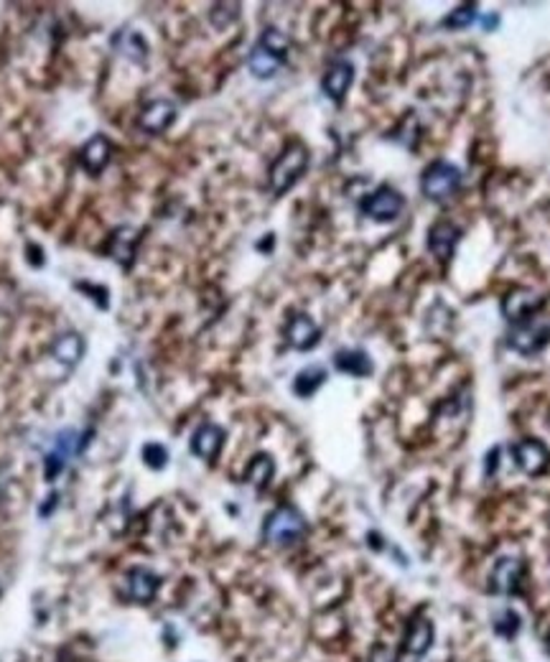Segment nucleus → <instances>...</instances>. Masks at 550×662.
I'll list each match as a JSON object with an SVG mask.
<instances>
[{
    "mask_svg": "<svg viewBox=\"0 0 550 662\" xmlns=\"http://www.w3.org/2000/svg\"><path fill=\"white\" fill-rule=\"evenodd\" d=\"M290 39L280 29H265L258 44L253 47L247 57V66L258 79H271L278 75V69L288 59Z\"/></svg>",
    "mask_w": 550,
    "mask_h": 662,
    "instance_id": "f257e3e1",
    "label": "nucleus"
},
{
    "mask_svg": "<svg viewBox=\"0 0 550 662\" xmlns=\"http://www.w3.org/2000/svg\"><path fill=\"white\" fill-rule=\"evenodd\" d=\"M273 474H275L273 459H271L268 454H258V456L250 462L247 472H244V481L253 484L255 490H265V487L271 484Z\"/></svg>",
    "mask_w": 550,
    "mask_h": 662,
    "instance_id": "aec40b11",
    "label": "nucleus"
},
{
    "mask_svg": "<svg viewBox=\"0 0 550 662\" xmlns=\"http://www.w3.org/2000/svg\"><path fill=\"white\" fill-rule=\"evenodd\" d=\"M306 535V520L304 515L290 505H283V508L273 509L268 517H265V525H262V538L268 540L271 545H278V548H286V545H293Z\"/></svg>",
    "mask_w": 550,
    "mask_h": 662,
    "instance_id": "f03ea898",
    "label": "nucleus"
},
{
    "mask_svg": "<svg viewBox=\"0 0 550 662\" xmlns=\"http://www.w3.org/2000/svg\"><path fill=\"white\" fill-rule=\"evenodd\" d=\"M143 462L151 469H164L168 463V451L161 444H146L143 446Z\"/></svg>",
    "mask_w": 550,
    "mask_h": 662,
    "instance_id": "393cba45",
    "label": "nucleus"
},
{
    "mask_svg": "<svg viewBox=\"0 0 550 662\" xmlns=\"http://www.w3.org/2000/svg\"><path fill=\"white\" fill-rule=\"evenodd\" d=\"M550 344V323L543 319H530V322L512 323L507 334V347L522 357L540 355Z\"/></svg>",
    "mask_w": 550,
    "mask_h": 662,
    "instance_id": "39448f33",
    "label": "nucleus"
},
{
    "mask_svg": "<svg viewBox=\"0 0 550 662\" xmlns=\"http://www.w3.org/2000/svg\"><path fill=\"white\" fill-rule=\"evenodd\" d=\"M546 306V296L543 293L533 291V288H512L502 296V304H500V311L507 322L512 323H522L535 319V313L540 308Z\"/></svg>",
    "mask_w": 550,
    "mask_h": 662,
    "instance_id": "423d86ee",
    "label": "nucleus"
},
{
    "mask_svg": "<svg viewBox=\"0 0 550 662\" xmlns=\"http://www.w3.org/2000/svg\"><path fill=\"white\" fill-rule=\"evenodd\" d=\"M474 21H476V5L466 3V5H458L457 11H451L448 16L443 18V26L451 29V31H458V29H469Z\"/></svg>",
    "mask_w": 550,
    "mask_h": 662,
    "instance_id": "b1692460",
    "label": "nucleus"
},
{
    "mask_svg": "<svg viewBox=\"0 0 550 662\" xmlns=\"http://www.w3.org/2000/svg\"><path fill=\"white\" fill-rule=\"evenodd\" d=\"M51 355L61 365L75 367L76 362L82 359V355H84V340H82V334H76V331L61 334L59 340L51 344Z\"/></svg>",
    "mask_w": 550,
    "mask_h": 662,
    "instance_id": "a211bd4d",
    "label": "nucleus"
},
{
    "mask_svg": "<svg viewBox=\"0 0 550 662\" xmlns=\"http://www.w3.org/2000/svg\"><path fill=\"white\" fill-rule=\"evenodd\" d=\"M324 383H326V370L319 367V365H311V367H306V370H301L296 375L293 390H296L298 398H311Z\"/></svg>",
    "mask_w": 550,
    "mask_h": 662,
    "instance_id": "4be33fe9",
    "label": "nucleus"
},
{
    "mask_svg": "<svg viewBox=\"0 0 550 662\" xmlns=\"http://www.w3.org/2000/svg\"><path fill=\"white\" fill-rule=\"evenodd\" d=\"M136 245L138 230H133V227H118V230L110 234V240H107V255L118 262V265H122L125 270H130L133 260H136Z\"/></svg>",
    "mask_w": 550,
    "mask_h": 662,
    "instance_id": "4468645a",
    "label": "nucleus"
},
{
    "mask_svg": "<svg viewBox=\"0 0 550 662\" xmlns=\"http://www.w3.org/2000/svg\"><path fill=\"white\" fill-rule=\"evenodd\" d=\"M482 23H484V29H487V31H492V29H497V23H500V16H487L484 21H482Z\"/></svg>",
    "mask_w": 550,
    "mask_h": 662,
    "instance_id": "c756f323",
    "label": "nucleus"
},
{
    "mask_svg": "<svg viewBox=\"0 0 550 662\" xmlns=\"http://www.w3.org/2000/svg\"><path fill=\"white\" fill-rule=\"evenodd\" d=\"M158 591V576L148 569H133L125 578V594L128 599L138 601V604H148Z\"/></svg>",
    "mask_w": 550,
    "mask_h": 662,
    "instance_id": "f3484780",
    "label": "nucleus"
},
{
    "mask_svg": "<svg viewBox=\"0 0 550 662\" xmlns=\"http://www.w3.org/2000/svg\"><path fill=\"white\" fill-rule=\"evenodd\" d=\"M351 82H354V66L350 62H334L321 79V90L332 102H342L350 93Z\"/></svg>",
    "mask_w": 550,
    "mask_h": 662,
    "instance_id": "ddd939ff",
    "label": "nucleus"
},
{
    "mask_svg": "<svg viewBox=\"0 0 550 662\" xmlns=\"http://www.w3.org/2000/svg\"><path fill=\"white\" fill-rule=\"evenodd\" d=\"M225 446V431L214 423H204L199 426L194 436H191V451L204 462H214L217 454Z\"/></svg>",
    "mask_w": 550,
    "mask_h": 662,
    "instance_id": "dca6fc26",
    "label": "nucleus"
},
{
    "mask_svg": "<svg viewBox=\"0 0 550 662\" xmlns=\"http://www.w3.org/2000/svg\"><path fill=\"white\" fill-rule=\"evenodd\" d=\"M306 166H308V151H306L301 143H290L283 154L275 158V163L271 166V189H273L275 197H283L288 189L296 186V181L304 176Z\"/></svg>",
    "mask_w": 550,
    "mask_h": 662,
    "instance_id": "7ed1b4c3",
    "label": "nucleus"
},
{
    "mask_svg": "<svg viewBox=\"0 0 550 662\" xmlns=\"http://www.w3.org/2000/svg\"><path fill=\"white\" fill-rule=\"evenodd\" d=\"M286 340L293 349L298 352H308L314 349L321 340V329L316 326V322L306 313H296L290 316L288 326H286Z\"/></svg>",
    "mask_w": 550,
    "mask_h": 662,
    "instance_id": "f8f14e48",
    "label": "nucleus"
},
{
    "mask_svg": "<svg viewBox=\"0 0 550 662\" xmlns=\"http://www.w3.org/2000/svg\"><path fill=\"white\" fill-rule=\"evenodd\" d=\"M405 207V199L403 194L393 189V186H380L375 189L372 194H367L365 201H362V215L372 222H393L400 216Z\"/></svg>",
    "mask_w": 550,
    "mask_h": 662,
    "instance_id": "0eeeda50",
    "label": "nucleus"
},
{
    "mask_svg": "<svg viewBox=\"0 0 550 662\" xmlns=\"http://www.w3.org/2000/svg\"><path fill=\"white\" fill-rule=\"evenodd\" d=\"M458 189H461V171L454 163H448V161H433V163H428L423 176H421V191H423V197L436 201V204L457 197Z\"/></svg>",
    "mask_w": 550,
    "mask_h": 662,
    "instance_id": "20e7f679",
    "label": "nucleus"
},
{
    "mask_svg": "<svg viewBox=\"0 0 550 662\" xmlns=\"http://www.w3.org/2000/svg\"><path fill=\"white\" fill-rule=\"evenodd\" d=\"M112 44L115 49L125 54L128 59H133V62H146V57H148V44L143 41V36L138 31H120L115 39H112Z\"/></svg>",
    "mask_w": 550,
    "mask_h": 662,
    "instance_id": "412c9836",
    "label": "nucleus"
},
{
    "mask_svg": "<svg viewBox=\"0 0 550 662\" xmlns=\"http://www.w3.org/2000/svg\"><path fill=\"white\" fill-rule=\"evenodd\" d=\"M110 158H112V143L105 136H94L79 151V163L92 176L102 173L107 169V163H110Z\"/></svg>",
    "mask_w": 550,
    "mask_h": 662,
    "instance_id": "2eb2a0df",
    "label": "nucleus"
},
{
    "mask_svg": "<svg viewBox=\"0 0 550 662\" xmlns=\"http://www.w3.org/2000/svg\"><path fill=\"white\" fill-rule=\"evenodd\" d=\"M494 630L502 637H515L519 630V616L515 612H504L497 622H494Z\"/></svg>",
    "mask_w": 550,
    "mask_h": 662,
    "instance_id": "bb28decb",
    "label": "nucleus"
},
{
    "mask_svg": "<svg viewBox=\"0 0 550 662\" xmlns=\"http://www.w3.org/2000/svg\"><path fill=\"white\" fill-rule=\"evenodd\" d=\"M176 120V105L171 100H153L148 102L140 118H138V128L146 130L148 136H161Z\"/></svg>",
    "mask_w": 550,
    "mask_h": 662,
    "instance_id": "1a4fd4ad",
    "label": "nucleus"
},
{
    "mask_svg": "<svg viewBox=\"0 0 550 662\" xmlns=\"http://www.w3.org/2000/svg\"><path fill=\"white\" fill-rule=\"evenodd\" d=\"M512 456H515V463H518L528 477H540V474L548 472L550 451L537 438H525V441L515 444L512 446Z\"/></svg>",
    "mask_w": 550,
    "mask_h": 662,
    "instance_id": "6e6552de",
    "label": "nucleus"
},
{
    "mask_svg": "<svg viewBox=\"0 0 550 662\" xmlns=\"http://www.w3.org/2000/svg\"><path fill=\"white\" fill-rule=\"evenodd\" d=\"M75 288L76 291L87 293V298L94 301L100 308L110 306V301H107V288H102V286H92L87 280H79V283H75Z\"/></svg>",
    "mask_w": 550,
    "mask_h": 662,
    "instance_id": "a878e982",
    "label": "nucleus"
},
{
    "mask_svg": "<svg viewBox=\"0 0 550 662\" xmlns=\"http://www.w3.org/2000/svg\"><path fill=\"white\" fill-rule=\"evenodd\" d=\"M522 573H525V563L519 558H500L492 569V576H489V586L494 594H502V596H510L515 594L522 584Z\"/></svg>",
    "mask_w": 550,
    "mask_h": 662,
    "instance_id": "9d476101",
    "label": "nucleus"
},
{
    "mask_svg": "<svg viewBox=\"0 0 550 662\" xmlns=\"http://www.w3.org/2000/svg\"><path fill=\"white\" fill-rule=\"evenodd\" d=\"M334 367L351 377H367L372 372V359L362 349H339L334 355Z\"/></svg>",
    "mask_w": 550,
    "mask_h": 662,
    "instance_id": "6ab92c4d",
    "label": "nucleus"
},
{
    "mask_svg": "<svg viewBox=\"0 0 550 662\" xmlns=\"http://www.w3.org/2000/svg\"><path fill=\"white\" fill-rule=\"evenodd\" d=\"M500 448H492L487 454V477H492L494 472H497V466H500Z\"/></svg>",
    "mask_w": 550,
    "mask_h": 662,
    "instance_id": "cd10ccee",
    "label": "nucleus"
},
{
    "mask_svg": "<svg viewBox=\"0 0 550 662\" xmlns=\"http://www.w3.org/2000/svg\"><path fill=\"white\" fill-rule=\"evenodd\" d=\"M548 649H550V634H548Z\"/></svg>",
    "mask_w": 550,
    "mask_h": 662,
    "instance_id": "7c9ffc66",
    "label": "nucleus"
},
{
    "mask_svg": "<svg viewBox=\"0 0 550 662\" xmlns=\"http://www.w3.org/2000/svg\"><path fill=\"white\" fill-rule=\"evenodd\" d=\"M430 642H433V627H430V622L418 619L411 630H408V634H405V649L411 655H423L428 647H430Z\"/></svg>",
    "mask_w": 550,
    "mask_h": 662,
    "instance_id": "5701e85b",
    "label": "nucleus"
},
{
    "mask_svg": "<svg viewBox=\"0 0 550 662\" xmlns=\"http://www.w3.org/2000/svg\"><path fill=\"white\" fill-rule=\"evenodd\" d=\"M458 240H461V230H458L454 222H448V219H439V222L428 230V250H430L441 262H446L451 255H454Z\"/></svg>",
    "mask_w": 550,
    "mask_h": 662,
    "instance_id": "9b49d317",
    "label": "nucleus"
},
{
    "mask_svg": "<svg viewBox=\"0 0 550 662\" xmlns=\"http://www.w3.org/2000/svg\"><path fill=\"white\" fill-rule=\"evenodd\" d=\"M29 262L31 265H44V255H41V247L36 245H29Z\"/></svg>",
    "mask_w": 550,
    "mask_h": 662,
    "instance_id": "c85d7f7f",
    "label": "nucleus"
}]
</instances>
